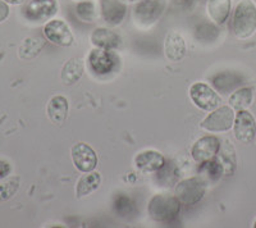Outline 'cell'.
<instances>
[{
	"label": "cell",
	"instance_id": "obj_1",
	"mask_svg": "<svg viewBox=\"0 0 256 228\" xmlns=\"http://www.w3.org/2000/svg\"><path fill=\"white\" fill-rule=\"evenodd\" d=\"M232 31L238 38H248L256 31V6L251 0H241L232 18Z\"/></svg>",
	"mask_w": 256,
	"mask_h": 228
},
{
	"label": "cell",
	"instance_id": "obj_2",
	"mask_svg": "<svg viewBox=\"0 0 256 228\" xmlns=\"http://www.w3.org/2000/svg\"><path fill=\"white\" fill-rule=\"evenodd\" d=\"M180 202L176 195L158 194L148 202V212L152 220L156 222H168L180 214Z\"/></svg>",
	"mask_w": 256,
	"mask_h": 228
},
{
	"label": "cell",
	"instance_id": "obj_3",
	"mask_svg": "<svg viewBox=\"0 0 256 228\" xmlns=\"http://www.w3.org/2000/svg\"><path fill=\"white\" fill-rule=\"evenodd\" d=\"M58 12L56 0H26L22 8V14L30 22L50 20Z\"/></svg>",
	"mask_w": 256,
	"mask_h": 228
},
{
	"label": "cell",
	"instance_id": "obj_4",
	"mask_svg": "<svg viewBox=\"0 0 256 228\" xmlns=\"http://www.w3.org/2000/svg\"><path fill=\"white\" fill-rule=\"evenodd\" d=\"M206 192V182L201 177L184 180L176 188V196L180 204L195 205L204 198Z\"/></svg>",
	"mask_w": 256,
	"mask_h": 228
},
{
	"label": "cell",
	"instance_id": "obj_5",
	"mask_svg": "<svg viewBox=\"0 0 256 228\" xmlns=\"http://www.w3.org/2000/svg\"><path fill=\"white\" fill-rule=\"evenodd\" d=\"M166 6V0H140L134 10V18L138 26L148 27L155 24Z\"/></svg>",
	"mask_w": 256,
	"mask_h": 228
},
{
	"label": "cell",
	"instance_id": "obj_6",
	"mask_svg": "<svg viewBox=\"0 0 256 228\" xmlns=\"http://www.w3.org/2000/svg\"><path fill=\"white\" fill-rule=\"evenodd\" d=\"M234 112L232 106H223L212 110V113L201 122L200 127L208 132H224L233 127L234 123Z\"/></svg>",
	"mask_w": 256,
	"mask_h": 228
},
{
	"label": "cell",
	"instance_id": "obj_7",
	"mask_svg": "<svg viewBox=\"0 0 256 228\" xmlns=\"http://www.w3.org/2000/svg\"><path fill=\"white\" fill-rule=\"evenodd\" d=\"M190 98L198 108L205 112L214 110L220 102V98L216 90L204 82H196L190 88Z\"/></svg>",
	"mask_w": 256,
	"mask_h": 228
},
{
	"label": "cell",
	"instance_id": "obj_8",
	"mask_svg": "<svg viewBox=\"0 0 256 228\" xmlns=\"http://www.w3.org/2000/svg\"><path fill=\"white\" fill-rule=\"evenodd\" d=\"M44 36L48 41L59 46H70L74 41L70 26L62 20H48L44 26Z\"/></svg>",
	"mask_w": 256,
	"mask_h": 228
},
{
	"label": "cell",
	"instance_id": "obj_9",
	"mask_svg": "<svg viewBox=\"0 0 256 228\" xmlns=\"http://www.w3.org/2000/svg\"><path fill=\"white\" fill-rule=\"evenodd\" d=\"M70 154H72L73 164L80 172H92L98 166V155L88 144H76L70 150Z\"/></svg>",
	"mask_w": 256,
	"mask_h": 228
},
{
	"label": "cell",
	"instance_id": "obj_10",
	"mask_svg": "<svg viewBox=\"0 0 256 228\" xmlns=\"http://www.w3.org/2000/svg\"><path fill=\"white\" fill-rule=\"evenodd\" d=\"M219 149H220V141L216 136L208 134L204 138H198L191 149V155L194 160L198 163L212 160L216 156Z\"/></svg>",
	"mask_w": 256,
	"mask_h": 228
},
{
	"label": "cell",
	"instance_id": "obj_11",
	"mask_svg": "<svg viewBox=\"0 0 256 228\" xmlns=\"http://www.w3.org/2000/svg\"><path fill=\"white\" fill-rule=\"evenodd\" d=\"M233 128H234V136L240 142L250 144L256 134L255 118L248 110H238L234 118Z\"/></svg>",
	"mask_w": 256,
	"mask_h": 228
},
{
	"label": "cell",
	"instance_id": "obj_12",
	"mask_svg": "<svg viewBox=\"0 0 256 228\" xmlns=\"http://www.w3.org/2000/svg\"><path fill=\"white\" fill-rule=\"evenodd\" d=\"M88 60L91 70L98 74H109L116 66L113 54L109 50L100 49V48H95L94 50H91Z\"/></svg>",
	"mask_w": 256,
	"mask_h": 228
},
{
	"label": "cell",
	"instance_id": "obj_13",
	"mask_svg": "<svg viewBox=\"0 0 256 228\" xmlns=\"http://www.w3.org/2000/svg\"><path fill=\"white\" fill-rule=\"evenodd\" d=\"M102 14L105 22L110 26L122 24L127 13V4L124 0H102Z\"/></svg>",
	"mask_w": 256,
	"mask_h": 228
},
{
	"label": "cell",
	"instance_id": "obj_14",
	"mask_svg": "<svg viewBox=\"0 0 256 228\" xmlns=\"http://www.w3.org/2000/svg\"><path fill=\"white\" fill-rule=\"evenodd\" d=\"M134 164L144 173H154L166 166V158L156 150H145L134 158Z\"/></svg>",
	"mask_w": 256,
	"mask_h": 228
},
{
	"label": "cell",
	"instance_id": "obj_15",
	"mask_svg": "<svg viewBox=\"0 0 256 228\" xmlns=\"http://www.w3.org/2000/svg\"><path fill=\"white\" fill-rule=\"evenodd\" d=\"M164 52L166 58L172 62H180L186 56L187 46L184 38L178 32H170L166 38L164 44Z\"/></svg>",
	"mask_w": 256,
	"mask_h": 228
},
{
	"label": "cell",
	"instance_id": "obj_16",
	"mask_svg": "<svg viewBox=\"0 0 256 228\" xmlns=\"http://www.w3.org/2000/svg\"><path fill=\"white\" fill-rule=\"evenodd\" d=\"M91 42L95 45V48L113 50L120 45V38L112 30L99 27L94 30V32L91 34Z\"/></svg>",
	"mask_w": 256,
	"mask_h": 228
},
{
	"label": "cell",
	"instance_id": "obj_17",
	"mask_svg": "<svg viewBox=\"0 0 256 228\" xmlns=\"http://www.w3.org/2000/svg\"><path fill=\"white\" fill-rule=\"evenodd\" d=\"M68 110H70V106H68V100L62 95H56L50 99L49 104H48V117L52 122L54 123H63L68 116Z\"/></svg>",
	"mask_w": 256,
	"mask_h": 228
},
{
	"label": "cell",
	"instance_id": "obj_18",
	"mask_svg": "<svg viewBox=\"0 0 256 228\" xmlns=\"http://www.w3.org/2000/svg\"><path fill=\"white\" fill-rule=\"evenodd\" d=\"M210 20L216 24H226L230 13V0H206Z\"/></svg>",
	"mask_w": 256,
	"mask_h": 228
},
{
	"label": "cell",
	"instance_id": "obj_19",
	"mask_svg": "<svg viewBox=\"0 0 256 228\" xmlns=\"http://www.w3.org/2000/svg\"><path fill=\"white\" fill-rule=\"evenodd\" d=\"M212 86L216 88V90L220 91L222 94H228L234 88L244 84V80L240 74H234V72H222L214 76L212 78Z\"/></svg>",
	"mask_w": 256,
	"mask_h": 228
},
{
	"label": "cell",
	"instance_id": "obj_20",
	"mask_svg": "<svg viewBox=\"0 0 256 228\" xmlns=\"http://www.w3.org/2000/svg\"><path fill=\"white\" fill-rule=\"evenodd\" d=\"M216 159L219 163L223 166L224 174H233L236 170V152L234 148L232 146V144L228 140H224L220 144V149H219L218 154H216Z\"/></svg>",
	"mask_w": 256,
	"mask_h": 228
},
{
	"label": "cell",
	"instance_id": "obj_21",
	"mask_svg": "<svg viewBox=\"0 0 256 228\" xmlns=\"http://www.w3.org/2000/svg\"><path fill=\"white\" fill-rule=\"evenodd\" d=\"M100 182H102V177L98 172H88L82 176L80 181L77 182V188L76 194L77 198L81 199V198H84V196L90 195L94 191H96L99 188Z\"/></svg>",
	"mask_w": 256,
	"mask_h": 228
},
{
	"label": "cell",
	"instance_id": "obj_22",
	"mask_svg": "<svg viewBox=\"0 0 256 228\" xmlns=\"http://www.w3.org/2000/svg\"><path fill=\"white\" fill-rule=\"evenodd\" d=\"M198 177L204 180L206 184H214L219 181L222 176L224 174L223 166L218 162V159H212V160L200 163L198 167Z\"/></svg>",
	"mask_w": 256,
	"mask_h": 228
},
{
	"label": "cell",
	"instance_id": "obj_23",
	"mask_svg": "<svg viewBox=\"0 0 256 228\" xmlns=\"http://www.w3.org/2000/svg\"><path fill=\"white\" fill-rule=\"evenodd\" d=\"M82 74H84V63L78 58L70 59L62 70V80L66 85H73L78 82Z\"/></svg>",
	"mask_w": 256,
	"mask_h": 228
},
{
	"label": "cell",
	"instance_id": "obj_24",
	"mask_svg": "<svg viewBox=\"0 0 256 228\" xmlns=\"http://www.w3.org/2000/svg\"><path fill=\"white\" fill-rule=\"evenodd\" d=\"M252 102V88H242L236 90L230 95V106L234 110H244Z\"/></svg>",
	"mask_w": 256,
	"mask_h": 228
},
{
	"label": "cell",
	"instance_id": "obj_25",
	"mask_svg": "<svg viewBox=\"0 0 256 228\" xmlns=\"http://www.w3.org/2000/svg\"><path fill=\"white\" fill-rule=\"evenodd\" d=\"M76 16L78 20L82 22H88L91 24L96 20V6L91 0H84V2H80L76 6Z\"/></svg>",
	"mask_w": 256,
	"mask_h": 228
},
{
	"label": "cell",
	"instance_id": "obj_26",
	"mask_svg": "<svg viewBox=\"0 0 256 228\" xmlns=\"http://www.w3.org/2000/svg\"><path fill=\"white\" fill-rule=\"evenodd\" d=\"M18 188H20V178L14 177V178H10L8 181L0 184V200L2 202H6L9 200L17 192Z\"/></svg>",
	"mask_w": 256,
	"mask_h": 228
},
{
	"label": "cell",
	"instance_id": "obj_27",
	"mask_svg": "<svg viewBox=\"0 0 256 228\" xmlns=\"http://www.w3.org/2000/svg\"><path fill=\"white\" fill-rule=\"evenodd\" d=\"M42 48V44L40 42V40H38V38H27L26 41H24V44L22 45V48L20 49V56L24 58V56H26V53H28V52H35L36 54L40 52V49Z\"/></svg>",
	"mask_w": 256,
	"mask_h": 228
},
{
	"label": "cell",
	"instance_id": "obj_28",
	"mask_svg": "<svg viewBox=\"0 0 256 228\" xmlns=\"http://www.w3.org/2000/svg\"><path fill=\"white\" fill-rule=\"evenodd\" d=\"M114 208L116 209L118 213L124 214L127 212L128 214L132 209V202H130L127 196H120V198H116V202H114Z\"/></svg>",
	"mask_w": 256,
	"mask_h": 228
},
{
	"label": "cell",
	"instance_id": "obj_29",
	"mask_svg": "<svg viewBox=\"0 0 256 228\" xmlns=\"http://www.w3.org/2000/svg\"><path fill=\"white\" fill-rule=\"evenodd\" d=\"M12 172V166L9 164V162L0 159V180L6 178Z\"/></svg>",
	"mask_w": 256,
	"mask_h": 228
},
{
	"label": "cell",
	"instance_id": "obj_30",
	"mask_svg": "<svg viewBox=\"0 0 256 228\" xmlns=\"http://www.w3.org/2000/svg\"><path fill=\"white\" fill-rule=\"evenodd\" d=\"M9 13H10V10H9V4H6L3 0H0V24L4 22L9 17Z\"/></svg>",
	"mask_w": 256,
	"mask_h": 228
},
{
	"label": "cell",
	"instance_id": "obj_31",
	"mask_svg": "<svg viewBox=\"0 0 256 228\" xmlns=\"http://www.w3.org/2000/svg\"><path fill=\"white\" fill-rule=\"evenodd\" d=\"M3 2H6L9 6H22L26 0H3Z\"/></svg>",
	"mask_w": 256,
	"mask_h": 228
},
{
	"label": "cell",
	"instance_id": "obj_32",
	"mask_svg": "<svg viewBox=\"0 0 256 228\" xmlns=\"http://www.w3.org/2000/svg\"><path fill=\"white\" fill-rule=\"evenodd\" d=\"M126 3H138L140 0H124Z\"/></svg>",
	"mask_w": 256,
	"mask_h": 228
},
{
	"label": "cell",
	"instance_id": "obj_33",
	"mask_svg": "<svg viewBox=\"0 0 256 228\" xmlns=\"http://www.w3.org/2000/svg\"><path fill=\"white\" fill-rule=\"evenodd\" d=\"M74 2H77V3H80V2H84V0H74Z\"/></svg>",
	"mask_w": 256,
	"mask_h": 228
},
{
	"label": "cell",
	"instance_id": "obj_34",
	"mask_svg": "<svg viewBox=\"0 0 256 228\" xmlns=\"http://www.w3.org/2000/svg\"><path fill=\"white\" fill-rule=\"evenodd\" d=\"M254 227H255V228H256V222H255V224H254Z\"/></svg>",
	"mask_w": 256,
	"mask_h": 228
}]
</instances>
